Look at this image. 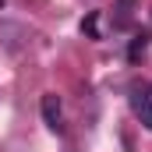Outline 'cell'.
Masks as SVG:
<instances>
[{
	"label": "cell",
	"mask_w": 152,
	"mask_h": 152,
	"mask_svg": "<svg viewBox=\"0 0 152 152\" xmlns=\"http://www.w3.org/2000/svg\"><path fill=\"white\" fill-rule=\"evenodd\" d=\"M42 120H46L50 131H60V127H64V110H60V99H57L53 92L42 96Z\"/></svg>",
	"instance_id": "cell-2"
},
{
	"label": "cell",
	"mask_w": 152,
	"mask_h": 152,
	"mask_svg": "<svg viewBox=\"0 0 152 152\" xmlns=\"http://www.w3.org/2000/svg\"><path fill=\"white\" fill-rule=\"evenodd\" d=\"M0 7H4V0H0Z\"/></svg>",
	"instance_id": "cell-5"
},
{
	"label": "cell",
	"mask_w": 152,
	"mask_h": 152,
	"mask_svg": "<svg viewBox=\"0 0 152 152\" xmlns=\"http://www.w3.org/2000/svg\"><path fill=\"white\" fill-rule=\"evenodd\" d=\"M81 32H85V36H92V39L99 36V14H96V11H92L85 21H81Z\"/></svg>",
	"instance_id": "cell-4"
},
{
	"label": "cell",
	"mask_w": 152,
	"mask_h": 152,
	"mask_svg": "<svg viewBox=\"0 0 152 152\" xmlns=\"http://www.w3.org/2000/svg\"><path fill=\"white\" fill-rule=\"evenodd\" d=\"M131 113L142 120L145 131H152V92L149 88H134L131 92Z\"/></svg>",
	"instance_id": "cell-1"
},
{
	"label": "cell",
	"mask_w": 152,
	"mask_h": 152,
	"mask_svg": "<svg viewBox=\"0 0 152 152\" xmlns=\"http://www.w3.org/2000/svg\"><path fill=\"white\" fill-rule=\"evenodd\" d=\"M145 46H149V36H145V32H142V36H134L131 50H127V60H138V57L145 53Z\"/></svg>",
	"instance_id": "cell-3"
}]
</instances>
